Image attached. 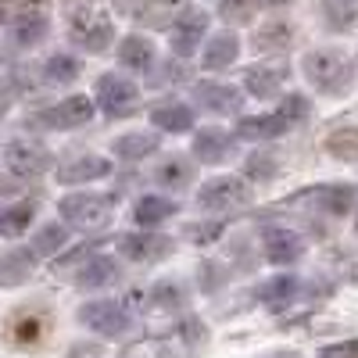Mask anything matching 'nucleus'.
Listing matches in <instances>:
<instances>
[{
  "label": "nucleus",
  "instance_id": "nucleus-21",
  "mask_svg": "<svg viewBox=\"0 0 358 358\" xmlns=\"http://www.w3.org/2000/svg\"><path fill=\"white\" fill-rule=\"evenodd\" d=\"M118 280V262L111 255H94L90 262H83V268L76 273V283L83 290H101V287H111Z\"/></svg>",
  "mask_w": 358,
  "mask_h": 358
},
{
  "label": "nucleus",
  "instance_id": "nucleus-45",
  "mask_svg": "<svg viewBox=\"0 0 358 358\" xmlns=\"http://www.w3.org/2000/svg\"><path fill=\"white\" fill-rule=\"evenodd\" d=\"M118 358H143L140 351H129V355H118Z\"/></svg>",
  "mask_w": 358,
  "mask_h": 358
},
{
  "label": "nucleus",
  "instance_id": "nucleus-14",
  "mask_svg": "<svg viewBox=\"0 0 358 358\" xmlns=\"http://www.w3.org/2000/svg\"><path fill=\"white\" fill-rule=\"evenodd\" d=\"M111 158H101V155H79V158H69L62 169H57V183L62 187H83V183H94V179H104L111 176Z\"/></svg>",
  "mask_w": 358,
  "mask_h": 358
},
{
  "label": "nucleus",
  "instance_id": "nucleus-15",
  "mask_svg": "<svg viewBox=\"0 0 358 358\" xmlns=\"http://www.w3.org/2000/svg\"><path fill=\"white\" fill-rule=\"evenodd\" d=\"M194 158H201L204 165H222L236 158V136L226 129H201L194 136Z\"/></svg>",
  "mask_w": 358,
  "mask_h": 358
},
{
  "label": "nucleus",
  "instance_id": "nucleus-19",
  "mask_svg": "<svg viewBox=\"0 0 358 358\" xmlns=\"http://www.w3.org/2000/svg\"><path fill=\"white\" fill-rule=\"evenodd\" d=\"M115 4L122 8V15H129L143 25H162L169 15L183 8V0H115Z\"/></svg>",
  "mask_w": 358,
  "mask_h": 358
},
{
  "label": "nucleus",
  "instance_id": "nucleus-23",
  "mask_svg": "<svg viewBox=\"0 0 358 358\" xmlns=\"http://www.w3.org/2000/svg\"><path fill=\"white\" fill-rule=\"evenodd\" d=\"M197 122V115L190 104H158L151 111V126L162 133H190Z\"/></svg>",
  "mask_w": 358,
  "mask_h": 358
},
{
  "label": "nucleus",
  "instance_id": "nucleus-22",
  "mask_svg": "<svg viewBox=\"0 0 358 358\" xmlns=\"http://www.w3.org/2000/svg\"><path fill=\"white\" fill-rule=\"evenodd\" d=\"M118 65L126 72H151L155 43L147 36H122V43H118Z\"/></svg>",
  "mask_w": 358,
  "mask_h": 358
},
{
  "label": "nucleus",
  "instance_id": "nucleus-46",
  "mask_svg": "<svg viewBox=\"0 0 358 358\" xmlns=\"http://www.w3.org/2000/svg\"><path fill=\"white\" fill-rule=\"evenodd\" d=\"M355 226H358V208H355Z\"/></svg>",
  "mask_w": 358,
  "mask_h": 358
},
{
  "label": "nucleus",
  "instance_id": "nucleus-11",
  "mask_svg": "<svg viewBox=\"0 0 358 358\" xmlns=\"http://www.w3.org/2000/svg\"><path fill=\"white\" fill-rule=\"evenodd\" d=\"M194 101L204 108V111H212V115H236L244 108V94L236 86L229 83H215V79H204L194 86Z\"/></svg>",
  "mask_w": 358,
  "mask_h": 358
},
{
  "label": "nucleus",
  "instance_id": "nucleus-35",
  "mask_svg": "<svg viewBox=\"0 0 358 358\" xmlns=\"http://www.w3.org/2000/svg\"><path fill=\"white\" fill-rule=\"evenodd\" d=\"M43 330H47V319L43 315H36V312H29V315H18L15 322H11V341L15 344H36L40 337H43Z\"/></svg>",
  "mask_w": 358,
  "mask_h": 358
},
{
  "label": "nucleus",
  "instance_id": "nucleus-38",
  "mask_svg": "<svg viewBox=\"0 0 358 358\" xmlns=\"http://www.w3.org/2000/svg\"><path fill=\"white\" fill-rule=\"evenodd\" d=\"M330 151L341 158V162H355L358 158V129H341L330 136Z\"/></svg>",
  "mask_w": 358,
  "mask_h": 358
},
{
  "label": "nucleus",
  "instance_id": "nucleus-4",
  "mask_svg": "<svg viewBox=\"0 0 358 358\" xmlns=\"http://www.w3.org/2000/svg\"><path fill=\"white\" fill-rule=\"evenodd\" d=\"M69 36H72V43H79L90 54H104L115 43V22L97 8H79L69 18Z\"/></svg>",
  "mask_w": 358,
  "mask_h": 358
},
{
  "label": "nucleus",
  "instance_id": "nucleus-40",
  "mask_svg": "<svg viewBox=\"0 0 358 358\" xmlns=\"http://www.w3.org/2000/svg\"><path fill=\"white\" fill-rule=\"evenodd\" d=\"M262 8V0H219V11L233 22H248Z\"/></svg>",
  "mask_w": 358,
  "mask_h": 358
},
{
  "label": "nucleus",
  "instance_id": "nucleus-24",
  "mask_svg": "<svg viewBox=\"0 0 358 358\" xmlns=\"http://www.w3.org/2000/svg\"><path fill=\"white\" fill-rule=\"evenodd\" d=\"M47 33H50V18L40 15V11H33V15H22V18L11 25V33H8V36H11V43H15L18 50H29V47L43 43Z\"/></svg>",
  "mask_w": 358,
  "mask_h": 358
},
{
  "label": "nucleus",
  "instance_id": "nucleus-25",
  "mask_svg": "<svg viewBox=\"0 0 358 358\" xmlns=\"http://www.w3.org/2000/svg\"><path fill=\"white\" fill-rule=\"evenodd\" d=\"M287 133V122L273 111V115H248L236 122V140H276Z\"/></svg>",
  "mask_w": 358,
  "mask_h": 358
},
{
  "label": "nucleus",
  "instance_id": "nucleus-31",
  "mask_svg": "<svg viewBox=\"0 0 358 358\" xmlns=\"http://www.w3.org/2000/svg\"><path fill=\"white\" fill-rule=\"evenodd\" d=\"M287 43H294V25L283 22V18H268V22L258 29V33H255V47H258L262 54L283 50Z\"/></svg>",
  "mask_w": 358,
  "mask_h": 358
},
{
  "label": "nucleus",
  "instance_id": "nucleus-34",
  "mask_svg": "<svg viewBox=\"0 0 358 358\" xmlns=\"http://www.w3.org/2000/svg\"><path fill=\"white\" fill-rule=\"evenodd\" d=\"M79 72H83V65H79V57H72V54H54V57H47V65H43V79L57 83V86L76 83Z\"/></svg>",
  "mask_w": 358,
  "mask_h": 358
},
{
  "label": "nucleus",
  "instance_id": "nucleus-30",
  "mask_svg": "<svg viewBox=\"0 0 358 358\" xmlns=\"http://www.w3.org/2000/svg\"><path fill=\"white\" fill-rule=\"evenodd\" d=\"M36 219V204L33 201H18L0 208V236H22Z\"/></svg>",
  "mask_w": 358,
  "mask_h": 358
},
{
  "label": "nucleus",
  "instance_id": "nucleus-5",
  "mask_svg": "<svg viewBox=\"0 0 358 358\" xmlns=\"http://www.w3.org/2000/svg\"><path fill=\"white\" fill-rule=\"evenodd\" d=\"M79 322L101 337H126L133 330V312L118 301H86L79 308Z\"/></svg>",
  "mask_w": 358,
  "mask_h": 358
},
{
  "label": "nucleus",
  "instance_id": "nucleus-28",
  "mask_svg": "<svg viewBox=\"0 0 358 358\" xmlns=\"http://www.w3.org/2000/svg\"><path fill=\"white\" fill-rule=\"evenodd\" d=\"M111 151L122 158V162L151 158V155L158 151V136H155V133H126V136H115V140H111Z\"/></svg>",
  "mask_w": 358,
  "mask_h": 358
},
{
  "label": "nucleus",
  "instance_id": "nucleus-9",
  "mask_svg": "<svg viewBox=\"0 0 358 358\" xmlns=\"http://www.w3.org/2000/svg\"><path fill=\"white\" fill-rule=\"evenodd\" d=\"M50 162H54V155L47 151L43 143H36V140H11V143L4 147V165H8L11 176H18V179L43 176V172L50 169Z\"/></svg>",
  "mask_w": 358,
  "mask_h": 358
},
{
  "label": "nucleus",
  "instance_id": "nucleus-6",
  "mask_svg": "<svg viewBox=\"0 0 358 358\" xmlns=\"http://www.w3.org/2000/svg\"><path fill=\"white\" fill-rule=\"evenodd\" d=\"M136 101H140V90L133 79L118 76V72H104L97 79V108L104 115H111V118L129 115V111H136Z\"/></svg>",
  "mask_w": 358,
  "mask_h": 358
},
{
  "label": "nucleus",
  "instance_id": "nucleus-10",
  "mask_svg": "<svg viewBox=\"0 0 358 358\" xmlns=\"http://www.w3.org/2000/svg\"><path fill=\"white\" fill-rule=\"evenodd\" d=\"M176 251V241L172 236H162V233H126L122 241H118V255L129 258V262H140V265H151V262H162Z\"/></svg>",
  "mask_w": 358,
  "mask_h": 358
},
{
  "label": "nucleus",
  "instance_id": "nucleus-36",
  "mask_svg": "<svg viewBox=\"0 0 358 358\" xmlns=\"http://www.w3.org/2000/svg\"><path fill=\"white\" fill-rule=\"evenodd\" d=\"M276 115H280L283 122H287V129H294V126L308 122V115H312V104H308V97H305V94H287V97L280 101Z\"/></svg>",
  "mask_w": 358,
  "mask_h": 358
},
{
  "label": "nucleus",
  "instance_id": "nucleus-12",
  "mask_svg": "<svg viewBox=\"0 0 358 358\" xmlns=\"http://www.w3.org/2000/svg\"><path fill=\"white\" fill-rule=\"evenodd\" d=\"M262 251H265V262H273V265H294L305 255V241H301V233H294L287 226H273L262 236Z\"/></svg>",
  "mask_w": 358,
  "mask_h": 358
},
{
  "label": "nucleus",
  "instance_id": "nucleus-48",
  "mask_svg": "<svg viewBox=\"0 0 358 358\" xmlns=\"http://www.w3.org/2000/svg\"><path fill=\"white\" fill-rule=\"evenodd\" d=\"M0 115H4V104H0Z\"/></svg>",
  "mask_w": 358,
  "mask_h": 358
},
{
  "label": "nucleus",
  "instance_id": "nucleus-17",
  "mask_svg": "<svg viewBox=\"0 0 358 358\" xmlns=\"http://www.w3.org/2000/svg\"><path fill=\"white\" fill-rule=\"evenodd\" d=\"M287 76H290L287 65H251V69L244 72V86H248L251 97L268 101V97H276L280 90H283Z\"/></svg>",
  "mask_w": 358,
  "mask_h": 358
},
{
  "label": "nucleus",
  "instance_id": "nucleus-29",
  "mask_svg": "<svg viewBox=\"0 0 358 358\" xmlns=\"http://www.w3.org/2000/svg\"><path fill=\"white\" fill-rule=\"evenodd\" d=\"M294 294H297V276H290V273H280V276H273V280H265L262 290H258L262 305H268L273 312L287 308V305L294 301Z\"/></svg>",
  "mask_w": 358,
  "mask_h": 358
},
{
  "label": "nucleus",
  "instance_id": "nucleus-44",
  "mask_svg": "<svg viewBox=\"0 0 358 358\" xmlns=\"http://www.w3.org/2000/svg\"><path fill=\"white\" fill-rule=\"evenodd\" d=\"M11 190H15V187H11V183H8V179H0V197H8V194H11Z\"/></svg>",
  "mask_w": 358,
  "mask_h": 358
},
{
  "label": "nucleus",
  "instance_id": "nucleus-33",
  "mask_svg": "<svg viewBox=\"0 0 358 358\" xmlns=\"http://www.w3.org/2000/svg\"><path fill=\"white\" fill-rule=\"evenodd\" d=\"M69 244V226L65 222H47L36 236H33V255L36 258H50L57 251H65Z\"/></svg>",
  "mask_w": 358,
  "mask_h": 358
},
{
  "label": "nucleus",
  "instance_id": "nucleus-27",
  "mask_svg": "<svg viewBox=\"0 0 358 358\" xmlns=\"http://www.w3.org/2000/svg\"><path fill=\"white\" fill-rule=\"evenodd\" d=\"M319 18L334 33H348L358 22V0H319Z\"/></svg>",
  "mask_w": 358,
  "mask_h": 358
},
{
  "label": "nucleus",
  "instance_id": "nucleus-41",
  "mask_svg": "<svg viewBox=\"0 0 358 358\" xmlns=\"http://www.w3.org/2000/svg\"><path fill=\"white\" fill-rule=\"evenodd\" d=\"M315 358H358V341H341L330 348H319Z\"/></svg>",
  "mask_w": 358,
  "mask_h": 358
},
{
  "label": "nucleus",
  "instance_id": "nucleus-1",
  "mask_svg": "<svg viewBox=\"0 0 358 358\" xmlns=\"http://www.w3.org/2000/svg\"><path fill=\"white\" fill-rule=\"evenodd\" d=\"M301 76L319 90L322 97H344L355 90V62L337 47H315L301 57Z\"/></svg>",
  "mask_w": 358,
  "mask_h": 358
},
{
  "label": "nucleus",
  "instance_id": "nucleus-26",
  "mask_svg": "<svg viewBox=\"0 0 358 358\" xmlns=\"http://www.w3.org/2000/svg\"><path fill=\"white\" fill-rule=\"evenodd\" d=\"M147 301L155 308H165V312H183L190 305V287L179 283V280H158L147 290Z\"/></svg>",
  "mask_w": 358,
  "mask_h": 358
},
{
  "label": "nucleus",
  "instance_id": "nucleus-39",
  "mask_svg": "<svg viewBox=\"0 0 358 358\" xmlns=\"http://www.w3.org/2000/svg\"><path fill=\"white\" fill-rule=\"evenodd\" d=\"M276 155H265V151H255L248 155V176L251 179H273L276 176Z\"/></svg>",
  "mask_w": 358,
  "mask_h": 358
},
{
  "label": "nucleus",
  "instance_id": "nucleus-7",
  "mask_svg": "<svg viewBox=\"0 0 358 358\" xmlns=\"http://www.w3.org/2000/svg\"><path fill=\"white\" fill-rule=\"evenodd\" d=\"M208 11L201 8H187V11H179L172 29H169V47L176 57H190L197 54V47L204 43V33H208Z\"/></svg>",
  "mask_w": 358,
  "mask_h": 358
},
{
  "label": "nucleus",
  "instance_id": "nucleus-18",
  "mask_svg": "<svg viewBox=\"0 0 358 358\" xmlns=\"http://www.w3.org/2000/svg\"><path fill=\"white\" fill-rule=\"evenodd\" d=\"M176 212H179V204H176L172 197H165V194H143V197L133 204V222H136L140 229H155V226L169 222Z\"/></svg>",
  "mask_w": 358,
  "mask_h": 358
},
{
  "label": "nucleus",
  "instance_id": "nucleus-47",
  "mask_svg": "<svg viewBox=\"0 0 358 358\" xmlns=\"http://www.w3.org/2000/svg\"><path fill=\"white\" fill-rule=\"evenodd\" d=\"M0 22H4V11H0Z\"/></svg>",
  "mask_w": 358,
  "mask_h": 358
},
{
  "label": "nucleus",
  "instance_id": "nucleus-43",
  "mask_svg": "<svg viewBox=\"0 0 358 358\" xmlns=\"http://www.w3.org/2000/svg\"><path fill=\"white\" fill-rule=\"evenodd\" d=\"M262 358H301L297 351H273V355H262Z\"/></svg>",
  "mask_w": 358,
  "mask_h": 358
},
{
  "label": "nucleus",
  "instance_id": "nucleus-16",
  "mask_svg": "<svg viewBox=\"0 0 358 358\" xmlns=\"http://www.w3.org/2000/svg\"><path fill=\"white\" fill-rule=\"evenodd\" d=\"M194 179H197V165H194V158H187V155H169V158H162L158 169H155V183L165 187V190H172V194L187 190Z\"/></svg>",
  "mask_w": 358,
  "mask_h": 358
},
{
  "label": "nucleus",
  "instance_id": "nucleus-8",
  "mask_svg": "<svg viewBox=\"0 0 358 358\" xmlns=\"http://www.w3.org/2000/svg\"><path fill=\"white\" fill-rule=\"evenodd\" d=\"M94 111H97V101L94 97L76 94V97H65V101H57L54 108L40 111L33 122L36 126H47V129H79V126H86L90 118H94Z\"/></svg>",
  "mask_w": 358,
  "mask_h": 358
},
{
  "label": "nucleus",
  "instance_id": "nucleus-42",
  "mask_svg": "<svg viewBox=\"0 0 358 358\" xmlns=\"http://www.w3.org/2000/svg\"><path fill=\"white\" fill-rule=\"evenodd\" d=\"M72 358H101V348L97 344H83V348L72 351Z\"/></svg>",
  "mask_w": 358,
  "mask_h": 358
},
{
  "label": "nucleus",
  "instance_id": "nucleus-37",
  "mask_svg": "<svg viewBox=\"0 0 358 358\" xmlns=\"http://www.w3.org/2000/svg\"><path fill=\"white\" fill-rule=\"evenodd\" d=\"M222 233H226V226H222V222H190V226L183 229V236H187L190 244H197V248L215 244Z\"/></svg>",
  "mask_w": 358,
  "mask_h": 358
},
{
  "label": "nucleus",
  "instance_id": "nucleus-20",
  "mask_svg": "<svg viewBox=\"0 0 358 358\" xmlns=\"http://www.w3.org/2000/svg\"><path fill=\"white\" fill-rule=\"evenodd\" d=\"M236 54H241V36L226 29V33H215L212 40H208L201 65H204V72H222L236 62Z\"/></svg>",
  "mask_w": 358,
  "mask_h": 358
},
{
  "label": "nucleus",
  "instance_id": "nucleus-2",
  "mask_svg": "<svg viewBox=\"0 0 358 358\" xmlns=\"http://www.w3.org/2000/svg\"><path fill=\"white\" fill-rule=\"evenodd\" d=\"M255 190L248 187V179L241 176H215L197 190V208L208 215H229L241 212V208H251Z\"/></svg>",
  "mask_w": 358,
  "mask_h": 358
},
{
  "label": "nucleus",
  "instance_id": "nucleus-3",
  "mask_svg": "<svg viewBox=\"0 0 358 358\" xmlns=\"http://www.w3.org/2000/svg\"><path fill=\"white\" fill-rule=\"evenodd\" d=\"M57 212L62 219L83 233H94V229H104L111 222V212H115V197L111 194H69L57 201Z\"/></svg>",
  "mask_w": 358,
  "mask_h": 358
},
{
  "label": "nucleus",
  "instance_id": "nucleus-32",
  "mask_svg": "<svg viewBox=\"0 0 358 358\" xmlns=\"http://www.w3.org/2000/svg\"><path fill=\"white\" fill-rule=\"evenodd\" d=\"M33 265H36L33 251H8L4 258H0V287H15V283L29 280Z\"/></svg>",
  "mask_w": 358,
  "mask_h": 358
},
{
  "label": "nucleus",
  "instance_id": "nucleus-13",
  "mask_svg": "<svg viewBox=\"0 0 358 358\" xmlns=\"http://www.w3.org/2000/svg\"><path fill=\"white\" fill-rule=\"evenodd\" d=\"M297 204H312L315 215L341 219V215H348V208L355 204V190L341 187V183H334V187H312V190H305L301 197H297Z\"/></svg>",
  "mask_w": 358,
  "mask_h": 358
}]
</instances>
